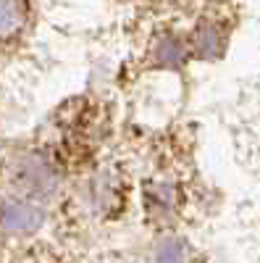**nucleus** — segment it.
Segmentation results:
<instances>
[{
  "mask_svg": "<svg viewBox=\"0 0 260 263\" xmlns=\"http://www.w3.org/2000/svg\"><path fill=\"white\" fill-rule=\"evenodd\" d=\"M29 3L27 0H0V40L18 37L27 27Z\"/></svg>",
  "mask_w": 260,
  "mask_h": 263,
  "instance_id": "f257e3e1",
  "label": "nucleus"
}]
</instances>
